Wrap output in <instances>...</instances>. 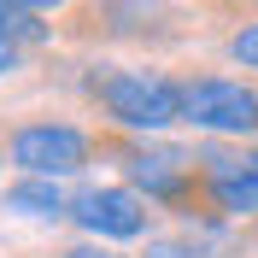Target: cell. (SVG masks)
Returning <instances> with one entry per match:
<instances>
[{
	"mask_svg": "<svg viewBox=\"0 0 258 258\" xmlns=\"http://www.w3.org/2000/svg\"><path fill=\"white\" fill-rule=\"evenodd\" d=\"M94 94L112 112V123L129 135H159V129L182 123V82L159 77V71H112L94 82Z\"/></svg>",
	"mask_w": 258,
	"mask_h": 258,
	"instance_id": "cell-1",
	"label": "cell"
},
{
	"mask_svg": "<svg viewBox=\"0 0 258 258\" xmlns=\"http://www.w3.org/2000/svg\"><path fill=\"white\" fill-rule=\"evenodd\" d=\"M182 123L206 135H258V88L229 77H194L182 82Z\"/></svg>",
	"mask_w": 258,
	"mask_h": 258,
	"instance_id": "cell-2",
	"label": "cell"
},
{
	"mask_svg": "<svg viewBox=\"0 0 258 258\" xmlns=\"http://www.w3.org/2000/svg\"><path fill=\"white\" fill-rule=\"evenodd\" d=\"M6 153H12V164L24 176L53 182V176H77L88 164V153H94V141L77 123H24V129H12Z\"/></svg>",
	"mask_w": 258,
	"mask_h": 258,
	"instance_id": "cell-3",
	"label": "cell"
},
{
	"mask_svg": "<svg viewBox=\"0 0 258 258\" xmlns=\"http://www.w3.org/2000/svg\"><path fill=\"white\" fill-rule=\"evenodd\" d=\"M200 159L176 153V147H123V176L135 188H147V200H164V206H182L188 188H200Z\"/></svg>",
	"mask_w": 258,
	"mask_h": 258,
	"instance_id": "cell-4",
	"label": "cell"
},
{
	"mask_svg": "<svg viewBox=\"0 0 258 258\" xmlns=\"http://www.w3.org/2000/svg\"><path fill=\"white\" fill-rule=\"evenodd\" d=\"M71 217L88 235H100V241H135L147 229V206H141V194H129V188H82L71 200Z\"/></svg>",
	"mask_w": 258,
	"mask_h": 258,
	"instance_id": "cell-5",
	"label": "cell"
},
{
	"mask_svg": "<svg viewBox=\"0 0 258 258\" xmlns=\"http://www.w3.org/2000/svg\"><path fill=\"white\" fill-rule=\"evenodd\" d=\"M0 206H6V211H18V217H71V200L59 194V182H41V176L12 182Z\"/></svg>",
	"mask_w": 258,
	"mask_h": 258,
	"instance_id": "cell-6",
	"label": "cell"
},
{
	"mask_svg": "<svg viewBox=\"0 0 258 258\" xmlns=\"http://www.w3.org/2000/svg\"><path fill=\"white\" fill-rule=\"evenodd\" d=\"M0 41H12V47H24V41H47L41 12H35V6H0Z\"/></svg>",
	"mask_w": 258,
	"mask_h": 258,
	"instance_id": "cell-7",
	"label": "cell"
},
{
	"mask_svg": "<svg viewBox=\"0 0 258 258\" xmlns=\"http://www.w3.org/2000/svg\"><path fill=\"white\" fill-rule=\"evenodd\" d=\"M229 59L246 64V71H258V24H246V30L229 35Z\"/></svg>",
	"mask_w": 258,
	"mask_h": 258,
	"instance_id": "cell-8",
	"label": "cell"
},
{
	"mask_svg": "<svg viewBox=\"0 0 258 258\" xmlns=\"http://www.w3.org/2000/svg\"><path fill=\"white\" fill-rule=\"evenodd\" d=\"M147 258H200V246H188V241H153Z\"/></svg>",
	"mask_w": 258,
	"mask_h": 258,
	"instance_id": "cell-9",
	"label": "cell"
},
{
	"mask_svg": "<svg viewBox=\"0 0 258 258\" xmlns=\"http://www.w3.org/2000/svg\"><path fill=\"white\" fill-rule=\"evenodd\" d=\"M64 258H123V252H112V246H88V241H82V246H64Z\"/></svg>",
	"mask_w": 258,
	"mask_h": 258,
	"instance_id": "cell-10",
	"label": "cell"
},
{
	"mask_svg": "<svg viewBox=\"0 0 258 258\" xmlns=\"http://www.w3.org/2000/svg\"><path fill=\"white\" fill-rule=\"evenodd\" d=\"M12 71H18V47H12V41H0V77H12Z\"/></svg>",
	"mask_w": 258,
	"mask_h": 258,
	"instance_id": "cell-11",
	"label": "cell"
},
{
	"mask_svg": "<svg viewBox=\"0 0 258 258\" xmlns=\"http://www.w3.org/2000/svg\"><path fill=\"white\" fill-rule=\"evenodd\" d=\"M252 164H258V153H252Z\"/></svg>",
	"mask_w": 258,
	"mask_h": 258,
	"instance_id": "cell-12",
	"label": "cell"
}]
</instances>
